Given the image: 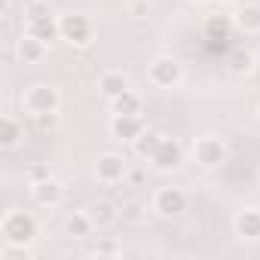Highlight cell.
I'll return each instance as SVG.
<instances>
[{
	"instance_id": "1",
	"label": "cell",
	"mask_w": 260,
	"mask_h": 260,
	"mask_svg": "<svg viewBox=\"0 0 260 260\" xmlns=\"http://www.w3.org/2000/svg\"><path fill=\"white\" fill-rule=\"evenodd\" d=\"M0 233H4V242H13V245H31L37 236H40V223L31 211H22V208H10L0 220Z\"/></svg>"
},
{
	"instance_id": "2",
	"label": "cell",
	"mask_w": 260,
	"mask_h": 260,
	"mask_svg": "<svg viewBox=\"0 0 260 260\" xmlns=\"http://www.w3.org/2000/svg\"><path fill=\"white\" fill-rule=\"evenodd\" d=\"M58 25H61V40H64V43H71V46H89V43H92L95 28H92L89 16H83V13H68V16L58 19Z\"/></svg>"
},
{
	"instance_id": "3",
	"label": "cell",
	"mask_w": 260,
	"mask_h": 260,
	"mask_svg": "<svg viewBox=\"0 0 260 260\" xmlns=\"http://www.w3.org/2000/svg\"><path fill=\"white\" fill-rule=\"evenodd\" d=\"M147 77H150V83L159 86V89H175V86L184 80V68H181L178 58H172V55H159V58L150 61Z\"/></svg>"
},
{
	"instance_id": "4",
	"label": "cell",
	"mask_w": 260,
	"mask_h": 260,
	"mask_svg": "<svg viewBox=\"0 0 260 260\" xmlns=\"http://www.w3.org/2000/svg\"><path fill=\"white\" fill-rule=\"evenodd\" d=\"M22 104H25V110H28L31 116H34V113H52V110H58V107H61V95H58V89H55V86L37 83V86H31V89L25 92Z\"/></svg>"
},
{
	"instance_id": "5",
	"label": "cell",
	"mask_w": 260,
	"mask_h": 260,
	"mask_svg": "<svg viewBox=\"0 0 260 260\" xmlns=\"http://www.w3.org/2000/svg\"><path fill=\"white\" fill-rule=\"evenodd\" d=\"M187 205H190V199H187V193H184L181 187H162V190H156V196H153V211H156L159 217H166V220L181 217V214L187 211Z\"/></svg>"
},
{
	"instance_id": "6",
	"label": "cell",
	"mask_w": 260,
	"mask_h": 260,
	"mask_svg": "<svg viewBox=\"0 0 260 260\" xmlns=\"http://www.w3.org/2000/svg\"><path fill=\"white\" fill-rule=\"evenodd\" d=\"M193 159L202 166V169H217L226 162V144L217 138V135H202L196 144H193Z\"/></svg>"
},
{
	"instance_id": "7",
	"label": "cell",
	"mask_w": 260,
	"mask_h": 260,
	"mask_svg": "<svg viewBox=\"0 0 260 260\" xmlns=\"http://www.w3.org/2000/svg\"><path fill=\"white\" fill-rule=\"evenodd\" d=\"M95 178L101 184H119L128 178V162L119 153H101L95 162Z\"/></svg>"
},
{
	"instance_id": "8",
	"label": "cell",
	"mask_w": 260,
	"mask_h": 260,
	"mask_svg": "<svg viewBox=\"0 0 260 260\" xmlns=\"http://www.w3.org/2000/svg\"><path fill=\"white\" fill-rule=\"evenodd\" d=\"M150 166H153L156 172H175V169H181V166H184V147H181L175 138H162V144H159V150L153 153Z\"/></svg>"
},
{
	"instance_id": "9",
	"label": "cell",
	"mask_w": 260,
	"mask_h": 260,
	"mask_svg": "<svg viewBox=\"0 0 260 260\" xmlns=\"http://www.w3.org/2000/svg\"><path fill=\"white\" fill-rule=\"evenodd\" d=\"M141 132H144V122H141V116L113 113V119H110V135H113L116 141H125V144H132V141H135Z\"/></svg>"
},
{
	"instance_id": "10",
	"label": "cell",
	"mask_w": 260,
	"mask_h": 260,
	"mask_svg": "<svg viewBox=\"0 0 260 260\" xmlns=\"http://www.w3.org/2000/svg\"><path fill=\"white\" fill-rule=\"evenodd\" d=\"M233 28H236V19L233 16H223V13H214V16H208L205 19V40L211 43V46H217V43H226L230 37H233Z\"/></svg>"
},
{
	"instance_id": "11",
	"label": "cell",
	"mask_w": 260,
	"mask_h": 260,
	"mask_svg": "<svg viewBox=\"0 0 260 260\" xmlns=\"http://www.w3.org/2000/svg\"><path fill=\"white\" fill-rule=\"evenodd\" d=\"M31 199H34L40 208H55V205L64 199V187H61L55 178L37 181V184H31Z\"/></svg>"
},
{
	"instance_id": "12",
	"label": "cell",
	"mask_w": 260,
	"mask_h": 260,
	"mask_svg": "<svg viewBox=\"0 0 260 260\" xmlns=\"http://www.w3.org/2000/svg\"><path fill=\"white\" fill-rule=\"evenodd\" d=\"M16 55H19V61H25V64H37V61L46 58V43L37 40L34 34H22V37L16 40Z\"/></svg>"
},
{
	"instance_id": "13",
	"label": "cell",
	"mask_w": 260,
	"mask_h": 260,
	"mask_svg": "<svg viewBox=\"0 0 260 260\" xmlns=\"http://www.w3.org/2000/svg\"><path fill=\"white\" fill-rule=\"evenodd\" d=\"M236 236L239 239H248V242H257L260 239V211L257 208H242L236 214Z\"/></svg>"
},
{
	"instance_id": "14",
	"label": "cell",
	"mask_w": 260,
	"mask_h": 260,
	"mask_svg": "<svg viewBox=\"0 0 260 260\" xmlns=\"http://www.w3.org/2000/svg\"><path fill=\"white\" fill-rule=\"evenodd\" d=\"M28 34H34L37 40H43V43L49 46L52 40H61V25H58V19L49 13V16H43V19L28 22Z\"/></svg>"
},
{
	"instance_id": "15",
	"label": "cell",
	"mask_w": 260,
	"mask_h": 260,
	"mask_svg": "<svg viewBox=\"0 0 260 260\" xmlns=\"http://www.w3.org/2000/svg\"><path fill=\"white\" fill-rule=\"evenodd\" d=\"M98 89H101V95H104L107 101H113V98H119L122 92H128L132 86H128V77H122V74H116V71H107V74H101Z\"/></svg>"
},
{
	"instance_id": "16",
	"label": "cell",
	"mask_w": 260,
	"mask_h": 260,
	"mask_svg": "<svg viewBox=\"0 0 260 260\" xmlns=\"http://www.w3.org/2000/svg\"><path fill=\"white\" fill-rule=\"evenodd\" d=\"M162 138H166V135H159L156 128H144V132H141V135L132 141V147H135V156H141V159H153V153L159 150Z\"/></svg>"
},
{
	"instance_id": "17",
	"label": "cell",
	"mask_w": 260,
	"mask_h": 260,
	"mask_svg": "<svg viewBox=\"0 0 260 260\" xmlns=\"http://www.w3.org/2000/svg\"><path fill=\"white\" fill-rule=\"evenodd\" d=\"M92 230H95V223H92L89 211H74L64 217V236H71V239H86Z\"/></svg>"
},
{
	"instance_id": "18",
	"label": "cell",
	"mask_w": 260,
	"mask_h": 260,
	"mask_svg": "<svg viewBox=\"0 0 260 260\" xmlns=\"http://www.w3.org/2000/svg\"><path fill=\"white\" fill-rule=\"evenodd\" d=\"M236 28L245 34H260V4H245L236 16Z\"/></svg>"
},
{
	"instance_id": "19",
	"label": "cell",
	"mask_w": 260,
	"mask_h": 260,
	"mask_svg": "<svg viewBox=\"0 0 260 260\" xmlns=\"http://www.w3.org/2000/svg\"><path fill=\"white\" fill-rule=\"evenodd\" d=\"M25 138V128H22V122L16 119V116H4V119H0V144H4L7 150H13L19 141Z\"/></svg>"
},
{
	"instance_id": "20",
	"label": "cell",
	"mask_w": 260,
	"mask_h": 260,
	"mask_svg": "<svg viewBox=\"0 0 260 260\" xmlns=\"http://www.w3.org/2000/svg\"><path fill=\"white\" fill-rule=\"evenodd\" d=\"M110 107H113V113H125V116H141V107H144V101H141V95L138 92H122L119 98H113L110 101Z\"/></svg>"
},
{
	"instance_id": "21",
	"label": "cell",
	"mask_w": 260,
	"mask_h": 260,
	"mask_svg": "<svg viewBox=\"0 0 260 260\" xmlns=\"http://www.w3.org/2000/svg\"><path fill=\"white\" fill-rule=\"evenodd\" d=\"M226 64H230V71H233V74L245 77V74H251V71H254L257 58H254V52H251V49H236V52L226 58Z\"/></svg>"
},
{
	"instance_id": "22",
	"label": "cell",
	"mask_w": 260,
	"mask_h": 260,
	"mask_svg": "<svg viewBox=\"0 0 260 260\" xmlns=\"http://www.w3.org/2000/svg\"><path fill=\"white\" fill-rule=\"evenodd\" d=\"M89 217H92V223H95V230H104V226H110V223H116V208L110 205V202H98V205H92L89 208Z\"/></svg>"
},
{
	"instance_id": "23",
	"label": "cell",
	"mask_w": 260,
	"mask_h": 260,
	"mask_svg": "<svg viewBox=\"0 0 260 260\" xmlns=\"http://www.w3.org/2000/svg\"><path fill=\"white\" fill-rule=\"evenodd\" d=\"M58 125H61L58 110H52V113H34V128H37L40 135H55Z\"/></svg>"
},
{
	"instance_id": "24",
	"label": "cell",
	"mask_w": 260,
	"mask_h": 260,
	"mask_svg": "<svg viewBox=\"0 0 260 260\" xmlns=\"http://www.w3.org/2000/svg\"><path fill=\"white\" fill-rule=\"evenodd\" d=\"M31 251L28 245H13V242H4V248H0V260H28Z\"/></svg>"
},
{
	"instance_id": "25",
	"label": "cell",
	"mask_w": 260,
	"mask_h": 260,
	"mask_svg": "<svg viewBox=\"0 0 260 260\" xmlns=\"http://www.w3.org/2000/svg\"><path fill=\"white\" fill-rule=\"evenodd\" d=\"M43 16H49V7H46V4H40V0H31V4L25 7V19H28V22L43 19Z\"/></svg>"
},
{
	"instance_id": "26",
	"label": "cell",
	"mask_w": 260,
	"mask_h": 260,
	"mask_svg": "<svg viewBox=\"0 0 260 260\" xmlns=\"http://www.w3.org/2000/svg\"><path fill=\"white\" fill-rule=\"evenodd\" d=\"M46 178H52L49 166L37 162V166H31V169H28V181H31V184H37V181H46Z\"/></svg>"
},
{
	"instance_id": "27",
	"label": "cell",
	"mask_w": 260,
	"mask_h": 260,
	"mask_svg": "<svg viewBox=\"0 0 260 260\" xmlns=\"http://www.w3.org/2000/svg\"><path fill=\"white\" fill-rule=\"evenodd\" d=\"M119 251H122V248H119L113 239H101V242L95 245V254H98V257H101V254H119Z\"/></svg>"
},
{
	"instance_id": "28",
	"label": "cell",
	"mask_w": 260,
	"mask_h": 260,
	"mask_svg": "<svg viewBox=\"0 0 260 260\" xmlns=\"http://www.w3.org/2000/svg\"><path fill=\"white\" fill-rule=\"evenodd\" d=\"M150 13V4H147V0H135V4H132V16L135 19H144Z\"/></svg>"
},
{
	"instance_id": "29",
	"label": "cell",
	"mask_w": 260,
	"mask_h": 260,
	"mask_svg": "<svg viewBox=\"0 0 260 260\" xmlns=\"http://www.w3.org/2000/svg\"><path fill=\"white\" fill-rule=\"evenodd\" d=\"M193 4H208V0H193Z\"/></svg>"
},
{
	"instance_id": "30",
	"label": "cell",
	"mask_w": 260,
	"mask_h": 260,
	"mask_svg": "<svg viewBox=\"0 0 260 260\" xmlns=\"http://www.w3.org/2000/svg\"><path fill=\"white\" fill-rule=\"evenodd\" d=\"M257 181H260V169H257Z\"/></svg>"
},
{
	"instance_id": "31",
	"label": "cell",
	"mask_w": 260,
	"mask_h": 260,
	"mask_svg": "<svg viewBox=\"0 0 260 260\" xmlns=\"http://www.w3.org/2000/svg\"><path fill=\"white\" fill-rule=\"evenodd\" d=\"M223 4H233V0H223Z\"/></svg>"
}]
</instances>
